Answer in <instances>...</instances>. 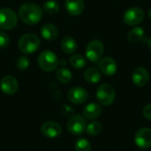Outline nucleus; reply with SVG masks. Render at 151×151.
Listing matches in <instances>:
<instances>
[{
  "label": "nucleus",
  "mask_w": 151,
  "mask_h": 151,
  "mask_svg": "<svg viewBox=\"0 0 151 151\" xmlns=\"http://www.w3.org/2000/svg\"><path fill=\"white\" fill-rule=\"evenodd\" d=\"M42 9L34 3H24L19 8V17L27 25H35L42 19Z\"/></svg>",
  "instance_id": "f257e3e1"
},
{
  "label": "nucleus",
  "mask_w": 151,
  "mask_h": 151,
  "mask_svg": "<svg viewBox=\"0 0 151 151\" xmlns=\"http://www.w3.org/2000/svg\"><path fill=\"white\" fill-rule=\"evenodd\" d=\"M40 44V38L36 35L32 33L22 35L18 42L19 50L24 54H32L35 52L39 49Z\"/></svg>",
  "instance_id": "f03ea898"
},
{
  "label": "nucleus",
  "mask_w": 151,
  "mask_h": 151,
  "mask_svg": "<svg viewBox=\"0 0 151 151\" xmlns=\"http://www.w3.org/2000/svg\"><path fill=\"white\" fill-rule=\"evenodd\" d=\"M38 65L45 72H52L57 69L59 60L57 55L50 50H43L38 57Z\"/></svg>",
  "instance_id": "7ed1b4c3"
},
{
  "label": "nucleus",
  "mask_w": 151,
  "mask_h": 151,
  "mask_svg": "<svg viewBox=\"0 0 151 151\" xmlns=\"http://www.w3.org/2000/svg\"><path fill=\"white\" fill-rule=\"evenodd\" d=\"M116 92L114 88L108 84H102L96 90V99L104 106H109L115 101Z\"/></svg>",
  "instance_id": "20e7f679"
},
{
  "label": "nucleus",
  "mask_w": 151,
  "mask_h": 151,
  "mask_svg": "<svg viewBox=\"0 0 151 151\" xmlns=\"http://www.w3.org/2000/svg\"><path fill=\"white\" fill-rule=\"evenodd\" d=\"M17 23L18 16L13 10L7 7L0 9V29L12 30L17 26Z\"/></svg>",
  "instance_id": "39448f33"
},
{
  "label": "nucleus",
  "mask_w": 151,
  "mask_h": 151,
  "mask_svg": "<svg viewBox=\"0 0 151 151\" xmlns=\"http://www.w3.org/2000/svg\"><path fill=\"white\" fill-rule=\"evenodd\" d=\"M104 51V43L99 40H93L86 47V57L90 62L96 63L102 58Z\"/></svg>",
  "instance_id": "423d86ee"
},
{
  "label": "nucleus",
  "mask_w": 151,
  "mask_h": 151,
  "mask_svg": "<svg viewBox=\"0 0 151 151\" xmlns=\"http://www.w3.org/2000/svg\"><path fill=\"white\" fill-rule=\"evenodd\" d=\"M144 19V12L140 7H130L123 15V21L125 24L132 27H135L142 22Z\"/></svg>",
  "instance_id": "0eeeda50"
},
{
  "label": "nucleus",
  "mask_w": 151,
  "mask_h": 151,
  "mask_svg": "<svg viewBox=\"0 0 151 151\" xmlns=\"http://www.w3.org/2000/svg\"><path fill=\"white\" fill-rule=\"evenodd\" d=\"M86 121L81 115L72 116L67 122L68 131L74 135H81L86 131Z\"/></svg>",
  "instance_id": "6e6552de"
},
{
  "label": "nucleus",
  "mask_w": 151,
  "mask_h": 151,
  "mask_svg": "<svg viewBox=\"0 0 151 151\" xmlns=\"http://www.w3.org/2000/svg\"><path fill=\"white\" fill-rule=\"evenodd\" d=\"M134 142L137 147L142 150L151 148V129L148 127L141 128L134 135Z\"/></svg>",
  "instance_id": "1a4fd4ad"
},
{
  "label": "nucleus",
  "mask_w": 151,
  "mask_h": 151,
  "mask_svg": "<svg viewBox=\"0 0 151 151\" xmlns=\"http://www.w3.org/2000/svg\"><path fill=\"white\" fill-rule=\"evenodd\" d=\"M41 133L49 139L58 137L62 133V127L55 121H46L41 127Z\"/></svg>",
  "instance_id": "9d476101"
},
{
  "label": "nucleus",
  "mask_w": 151,
  "mask_h": 151,
  "mask_svg": "<svg viewBox=\"0 0 151 151\" xmlns=\"http://www.w3.org/2000/svg\"><path fill=\"white\" fill-rule=\"evenodd\" d=\"M67 97L71 103L74 104H81L88 99L89 95L84 88L74 87L68 91Z\"/></svg>",
  "instance_id": "9b49d317"
},
{
  "label": "nucleus",
  "mask_w": 151,
  "mask_h": 151,
  "mask_svg": "<svg viewBox=\"0 0 151 151\" xmlns=\"http://www.w3.org/2000/svg\"><path fill=\"white\" fill-rule=\"evenodd\" d=\"M0 88L5 95L11 96L17 92L19 88L18 81L11 75H7L2 78L0 81Z\"/></svg>",
  "instance_id": "f8f14e48"
},
{
  "label": "nucleus",
  "mask_w": 151,
  "mask_h": 151,
  "mask_svg": "<svg viewBox=\"0 0 151 151\" xmlns=\"http://www.w3.org/2000/svg\"><path fill=\"white\" fill-rule=\"evenodd\" d=\"M99 69L104 74L107 76H112L117 73L118 65H117L116 61L112 58L105 57L100 59Z\"/></svg>",
  "instance_id": "ddd939ff"
},
{
  "label": "nucleus",
  "mask_w": 151,
  "mask_h": 151,
  "mask_svg": "<svg viewBox=\"0 0 151 151\" xmlns=\"http://www.w3.org/2000/svg\"><path fill=\"white\" fill-rule=\"evenodd\" d=\"M150 80V73L144 67H137L132 73V81L137 87H144Z\"/></svg>",
  "instance_id": "4468645a"
},
{
  "label": "nucleus",
  "mask_w": 151,
  "mask_h": 151,
  "mask_svg": "<svg viewBox=\"0 0 151 151\" xmlns=\"http://www.w3.org/2000/svg\"><path fill=\"white\" fill-rule=\"evenodd\" d=\"M65 7L66 12L72 16H79L84 11L83 0H65Z\"/></svg>",
  "instance_id": "2eb2a0df"
},
{
  "label": "nucleus",
  "mask_w": 151,
  "mask_h": 151,
  "mask_svg": "<svg viewBox=\"0 0 151 151\" xmlns=\"http://www.w3.org/2000/svg\"><path fill=\"white\" fill-rule=\"evenodd\" d=\"M102 114V108L99 104L96 103L88 104L83 110L82 115L85 119L93 120L98 119Z\"/></svg>",
  "instance_id": "dca6fc26"
},
{
  "label": "nucleus",
  "mask_w": 151,
  "mask_h": 151,
  "mask_svg": "<svg viewBox=\"0 0 151 151\" xmlns=\"http://www.w3.org/2000/svg\"><path fill=\"white\" fill-rule=\"evenodd\" d=\"M41 35L47 41H53L58 35V29L53 24H44L41 28Z\"/></svg>",
  "instance_id": "f3484780"
},
{
  "label": "nucleus",
  "mask_w": 151,
  "mask_h": 151,
  "mask_svg": "<svg viewBox=\"0 0 151 151\" xmlns=\"http://www.w3.org/2000/svg\"><path fill=\"white\" fill-rule=\"evenodd\" d=\"M77 47H78L77 42L73 37L67 35L63 38L62 42H61V49L65 53L73 54L76 51Z\"/></svg>",
  "instance_id": "a211bd4d"
},
{
  "label": "nucleus",
  "mask_w": 151,
  "mask_h": 151,
  "mask_svg": "<svg viewBox=\"0 0 151 151\" xmlns=\"http://www.w3.org/2000/svg\"><path fill=\"white\" fill-rule=\"evenodd\" d=\"M84 79L88 83L96 84L101 80V73L96 67H88L84 72Z\"/></svg>",
  "instance_id": "6ab92c4d"
},
{
  "label": "nucleus",
  "mask_w": 151,
  "mask_h": 151,
  "mask_svg": "<svg viewBox=\"0 0 151 151\" xmlns=\"http://www.w3.org/2000/svg\"><path fill=\"white\" fill-rule=\"evenodd\" d=\"M145 35V31L141 27H134L132 28L127 35V40L132 43H136L141 42Z\"/></svg>",
  "instance_id": "aec40b11"
},
{
  "label": "nucleus",
  "mask_w": 151,
  "mask_h": 151,
  "mask_svg": "<svg viewBox=\"0 0 151 151\" xmlns=\"http://www.w3.org/2000/svg\"><path fill=\"white\" fill-rule=\"evenodd\" d=\"M43 11L50 15H55L59 12L60 6L59 4L55 0H47L43 3L42 5Z\"/></svg>",
  "instance_id": "412c9836"
},
{
  "label": "nucleus",
  "mask_w": 151,
  "mask_h": 151,
  "mask_svg": "<svg viewBox=\"0 0 151 151\" xmlns=\"http://www.w3.org/2000/svg\"><path fill=\"white\" fill-rule=\"evenodd\" d=\"M56 77L60 82L66 84V83H69L72 81L73 74H72V73H71V71L69 69L65 68V67H61V68L57 70Z\"/></svg>",
  "instance_id": "4be33fe9"
},
{
  "label": "nucleus",
  "mask_w": 151,
  "mask_h": 151,
  "mask_svg": "<svg viewBox=\"0 0 151 151\" xmlns=\"http://www.w3.org/2000/svg\"><path fill=\"white\" fill-rule=\"evenodd\" d=\"M70 64L71 65L75 68V69H81L83 67L86 66L87 65V60L86 58L81 55V54H75V55H73L71 58H70Z\"/></svg>",
  "instance_id": "5701e85b"
},
{
  "label": "nucleus",
  "mask_w": 151,
  "mask_h": 151,
  "mask_svg": "<svg viewBox=\"0 0 151 151\" xmlns=\"http://www.w3.org/2000/svg\"><path fill=\"white\" fill-rule=\"evenodd\" d=\"M102 129H103V127L101 123L97 121H94V122L89 123L86 127V133L88 135H97L101 133Z\"/></svg>",
  "instance_id": "b1692460"
},
{
  "label": "nucleus",
  "mask_w": 151,
  "mask_h": 151,
  "mask_svg": "<svg viewBox=\"0 0 151 151\" xmlns=\"http://www.w3.org/2000/svg\"><path fill=\"white\" fill-rule=\"evenodd\" d=\"M76 151H91V144L85 138H80L75 142Z\"/></svg>",
  "instance_id": "393cba45"
},
{
  "label": "nucleus",
  "mask_w": 151,
  "mask_h": 151,
  "mask_svg": "<svg viewBox=\"0 0 151 151\" xmlns=\"http://www.w3.org/2000/svg\"><path fill=\"white\" fill-rule=\"evenodd\" d=\"M29 58L26 56H20L17 60H16V67L19 70V71H26L28 67H29Z\"/></svg>",
  "instance_id": "a878e982"
},
{
  "label": "nucleus",
  "mask_w": 151,
  "mask_h": 151,
  "mask_svg": "<svg viewBox=\"0 0 151 151\" xmlns=\"http://www.w3.org/2000/svg\"><path fill=\"white\" fill-rule=\"evenodd\" d=\"M10 43V37L7 34L0 31V49H5Z\"/></svg>",
  "instance_id": "bb28decb"
},
{
  "label": "nucleus",
  "mask_w": 151,
  "mask_h": 151,
  "mask_svg": "<svg viewBox=\"0 0 151 151\" xmlns=\"http://www.w3.org/2000/svg\"><path fill=\"white\" fill-rule=\"evenodd\" d=\"M142 114H143L145 119H147L149 120H151V104H149L148 105H146L143 108Z\"/></svg>",
  "instance_id": "cd10ccee"
},
{
  "label": "nucleus",
  "mask_w": 151,
  "mask_h": 151,
  "mask_svg": "<svg viewBox=\"0 0 151 151\" xmlns=\"http://www.w3.org/2000/svg\"><path fill=\"white\" fill-rule=\"evenodd\" d=\"M62 109H63V110H62L63 114H64V115H65V116H68V117H69V116L73 115V108H72V107H70V106H68V105H64Z\"/></svg>",
  "instance_id": "c85d7f7f"
},
{
  "label": "nucleus",
  "mask_w": 151,
  "mask_h": 151,
  "mask_svg": "<svg viewBox=\"0 0 151 151\" xmlns=\"http://www.w3.org/2000/svg\"><path fill=\"white\" fill-rule=\"evenodd\" d=\"M148 48H149V50H150L151 52V38L149 40V42H148Z\"/></svg>",
  "instance_id": "c756f323"
},
{
  "label": "nucleus",
  "mask_w": 151,
  "mask_h": 151,
  "mask_svg": "<svg viewBox=\"0 0 151 151\" xmlns=\"http://www.w3.org/2000/svg\"><path fill=\"white\" fill-rule=\"evenodd\" d=\"M149 17H150V19H151V9L149 11Z\"/></svg>",
  "instance_id": "7c9ffc66"
}]
</instances>
